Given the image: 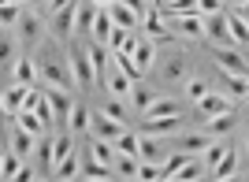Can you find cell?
<instances>
[{
	"mask_svg": "<svg viewBox=\"0 0 249 182\" xmlns=\"http://www.w3.org/2000/svg\"><path fill=\"white\" fill-rule=\"evenodd\" d=\"M37 74L41 86H56V90H74V71H71V52L60 49V37H45L37 49Z\"/></svg>",
	"mask_w": 249,
	"mask_h": 182,
	"instance_id": "cell-1",
	"label": "cell"
},
{
	"mask_svg": "<svg viewBox=\"0 0 249 182\" xmlns=\"http://www.w3.org/2000/svg\"><path fill=\"white\" fill-rule=\"evenodd\" d=\"M67 52H71V71H74L78 90H93L97 86V71H93V60H89V41L74 37L71 45H67Z\"/></svg>",
	"mask_w": 249,
	"mask_h": 182,
	"instance_id": "cell-2",
	"label": "cell"
},
{
	"mask_svg": "<svg viewBox=\"0 0 249 182\" xmlns=\"http://www.w3.org/2000/svg\"><path fill=\"white\" fill-rule=\"evenodd\" d=\"M205 41H212V49H227V45H234V37H231V22H227V8L216 11V15H205Z\"/></svg>",
	"mask_w": 249,
	"mask_h": 182,
	"instance_id": "cell-3",
	"label": "cell"
},
{
	"mask_svg": "<svg viewBox=\"0 0 249 182\" xmlns=\"http://www.w3.org/2000/svg\"><path fill=\"white\" fill-rule=\"evenodd\" d=\"M126 130H130V127H126V123H119V119H112V115H108L104 108H97V111H93V119H89V134H93V138L119 142Z\"/></svg>",
	"mask_w": 249,
	"mask_h": 182,
	"instance_id": "cell-4",
	"label": "cell"
},
{
	"mask_svg": "<svg viewBox=\"0 0 249 182\" xmlns=\"http://www.w3.org/2000/svg\"><path fill=\"white\" fill-rule=\"evenodd\" d=\"M74 19H78V0L63 4L60 11H52V15H49V30H52V37L67 41V37L74 34Z\"/></svg>",
	"mask_w": 249,
	"mask_h": 182,
	"instance_id": "cell-5",
	"label": "cell"
},
{
	"mask_svg": "<svg viewBox=\"0 0 249 182\" xmlns=\"http://www.w3.org/2000/svg\"><path fill=\"white\" fill-rule=\"evenodd\" d=\"M4 145H8V149H15L22 160H26V156L37 149V134H30L26 127H19L15 119H8V142H4Z\"/></svg>",
	"mask_w": 249,
	"mask_h": 182,
	"instance_id": "cell-6",
	"label": "cell"
},
{
	"mask_svg": "<svg viewBox=\"0 0 249 182\" xmlns=\"http://www.w3.org/2000/svg\"><path fill=\"white\" fill-rule=\"evenodd\" d=\"M216 63H219V71H231V74H242V78H249V60H246V52H238V45L216 49Z\"/></svg>",
	"mask_w": 249,
	"mask_h": 182,
	"instance_id": "cell-7",
	"label": "cell"
},
{
	"mask_svg": "<svg viewBox=\"0 0 249 182\" xmlns=\"http://www.w3.org/2000/svg\"><path fill=\"white\" fill-rule=\"evenodd\" d=\"M167 26L178 34V37H205V15L194 11V15H171Z\"/></svg>",
	"mask_w": 249,
	"mask_h": 182,
	"instance_id": "cell-8",
	"label": "cell"
},
{
	"mask_svg": "<svg viewBox=\"0 0 249 182\" xmlns=\"http://www.w3.org/2000/svg\"><path fill=\"white\" fill-rule=\"evenodd\" d=\"M26 97H30V86L11 82L8 90H4V97H0V104H4V119H15V115L26 108Z\"/></svg>",
	"mask_w": 249,
	"mask_h": 182,
	"instance_id": "cell-9",
	"label": "cell"
},
{
	"mask_svg": "<svg viewBox=\"0 0 249 182\" xmlns=\"http://www.w3.org/2000/svg\"><path fill=\"white\" fill-rule=\"evenodd\" d=\"M49 22V19H45ZM45 22L37 11H22V19H19V37L26 41V45H41L45 41Z\"/></svg>",
	"mask_w": 249,
	"mask_h": 182,
	"instance_id": "cell-10",
	"label": "cell"
},
{
	"mask_svg": "<svg viewBox=\"0 0 249 182\" xmlns=\"http://www.w3.org/2000/svg\"><path fill=\"white\" fill-rule=\"evenodd\" d=\"M216 142V134H208V130H178V138H175V145L171 149H182V152H205L208 145Z\"/></svg>",
	"mask_w": 249,
	"mask_h": 182,
	"instance_id": "cell-11",
	"label": "cell"
},
{
	"mask_svg": "<svg viewBox=\"0 0 249 182\" xmlns=\"http://www.w3.org/2000/svg\"><path fill=\"white\" fill-rule=\"evenodd\" d=\"M104 90L112 93V97H119V101H130V97H134V78H130V74H123V71L112 63V71H108V78H104Z\"/></svg>",
	"mask_w": 249,
	"mask_h": 182,
	"instance_id": "cell-12",
	"label": "cell"
},
{
	"mask_svg": "<svg viewBox=\"0 0 249 182\" xmlns=\"http://www.w3.org/2000/svg\"><path fill=\"white\" fill-rule=\"evenodd\" d=\"M142 130L145 134H178L182 130V111L178 115H145V123H142Z\"/></svg>",
	"mask_w": 249,
	"mask_h": 182,
	"instance_id": "cell-13",
	"label": "cell"
},
{
	"mask_svg": "<svg viewBox=\"0 0 249 182\" xmlns=\"http://www.w3.org/2000/svg\"><path fill=\"white\" fill-rule=\"evenodd\" d=\"M108 15H112L115 26H126V30H138V26L145 22L134 8H130V4H123V0H112V4H108Z\"/></svg>",
	"mask_w": 249,
	"mask_h": 182,
	"instance_id": "cell-14",
	"label": "cell"
},
{
	"mask_svg": "<svg viewBox=\"0 0 249 182\" xmlns=\"http://www.w3.org/2000/svg\"><path fill=\"white\" fill-rule=\"evenodd\" d=\"M78 179H115V171L108 167V164H101L89 152V145H86V156H82V167H78Z\"/></svg>",
	"mask_w": 249,
	"mask_h": 182,
	"instance_id": "cell-15",
	"label": "cell"
},
{
	"mask_svg": "<svg viewBox=\"0 0 249 182\" xmlns=\"http://www.w3.org/2000/svg\"><path fill=\"white\" fill-rule=\"evenodd\" d=\"M138 167H142V156H134V152H115V160H112L115 179H138Z\"/></svg>",
	"mask_w": 249,
	"mask_h": 182,
	"instance_id": "cell-16",
	"label": "cell"
},
{
	"mask_svg": "<svg viewBox=\"0 0 249 182\" xmlns=\"http://www.w3.org/2000/svg\"><path fill=\"white\" fill-rule=\"evenodd\" d=\"M52 142H56V134L37 138V171H41V179H52Z\"/></svg>",
	"mask_w": 249,
	"mask_h": 182,
	"instance_id": "cell-17",
	"label": "cell"
},
{
	"mask_svg": "<svg viewBox=\"0 0 249 182\" xmlns=\"http://www.w3.org/2000/svg\"><path fill=\"white\" fill-rule=\"evenodd\" d=\"M197 108L205 111V115H223V111H234V104H231V97H223V93H205L197 101Z\"/></svg>",
	"mask_w": 249,
	"mask_h": 182,
	"instance_id": "cell-18",
	"label": "cell"
},
{
	"mask_svg": "<svg viewBox=\"0 0 249 182\" xmlns=\"http://www.w3.org/2000/svg\"><path fill=\"white\" fill-rule=\"evenodd\" d=\"M15 123H19V127H26L30 134H37V138H41V134H52V130H49V123H45L34 108H22L19 115H15Z\"/></svg>",
	"mask_w": 249,
	"mask_h": 182,
	"instance_id": "cell-19",
	"label": "cell"
},
{
	"mask_svg": "<svg viewBox=\"0 0 249 182\" xmlns=\"http://www.w3.org/2000/svg\"><path fill=\"white\" fill-rule=\"evenodd\" d=\"M112 30H115L112 15H108V8H101V15H97V22H93V34H89V41H97V45H108V41H112Z\"/></svg>",
	"mask_w": 249,
	"mask_h": 182,
	"instance_id": "cell-20",
	"label": "cell"
},
{
	"mask_svg": "<svg viewBox=\"0 0 249 182\" xmlns=\"http://www.w3.org/2000/svg\"><path fill=\"white\" fill-rule=\"evenodd\" d=\"M164 11H160V8H149V15H145V22H142V26H145V34H149V37H153V41H160V37H171V34H167L164 30Z\"/></svg>",
	"mask_w": 249,
	"mask_h": 182,
	"instance_id": "cell-21",
	"label": "cell"
},
{
	"mask_svg": "<svg viewBox=\"0 0 249 182\" xmlns=\"http://www.w3.org/2000/svg\"><path fill=\"white\" fill-rule=\"evenodd\" d=\"M101 108L108 111L112 119H119V123H126V127H130V108H134V104H130V101H119V97H112V93H108Z\"/></svg>",
	"mask_w": 249,
	"mask_h": 182,
	"instance_id": "cell-22",
	"label": "cell"
},
{
	"mask_svg": "<svg viewBox=\"0 0 249 182\" xmlns=\"http://www.w3.org/2000/svg\"><path fill=\"white\" fill-rule=\"evenodd\" d=\"M130 56H134V63H138V67H142V74H145V71H153V63H156V45H153V37H142V45H138V49L134 52H130Z\"/></svg>",
	"mask_w": 249,
	"mask_h": 182,
	"instance_id": "cell-23",
	"label": "cell"
},
{
	"mask_svg": "<svg viewBox=\"0 0 249 182\" xmlns=\"http://www.w3.org/2000/svg\"><path fill=\"white\" fill-rule=\"evenodd\" d=\"M227 22H231V37H234V45H246V49H249V22L242 19L234 8H227Z\"/></svg>",
	"mask_w": 249,
	"mask_h": 182,
	"instance_id": "cell-24",
	"label": "cell"
},
{
	"mask_svg": "<svg viewBox=\"0 0 249 182\" xmlns=\"http://www.w3.org/2000/svg\"><path fill=\"white\" fill-rule=\"evenodd\" d=\"M19 171H22V156L15 149H8V145H4V156H0V175H4V179H19Z\"/></svg>",
	"mask_w": 249,
	"mask_h": 182,
	"instance_id": "cell-25",
	"label": "cell"
},
{
	"mask_svg": "<svg viewBox=\"0 0 249 182\" xmlns=\"http://www.w3.org/2000/svg\"><path fill=\"white\" fill-rule=\"evenodd\" d=\"M71 152H74V138L71 134H56V142H52V171H56V164H63Z\"/></svg>",
	"mask_w": 249,
	"mask_h": 182,
	"instance_id": "cell-26",
	"label": "cell"
},
{
	"mask_svg": "<svg viewBox=\"0 0 249 182\" xmlns=\"http://www.w3.org/2000/svg\"><path fill=\"white\" fill-rule=\"evenodd\" d=\"M234 130V111H223V115H208V134L216 138H227Z\"/></svg>",
	"mask_w": 249,
	"mask_h": 182,
	"instance_id": "cell-27",
	"label": "cell"
},
{
	"mask_svg": "<svg viewBox=\"0 0 249 182\" xmlns=\"http://www.w3.org/2000/svg\"><path fill=\"white\" fill-rule=\"evenodd\" d=\"M156 101V90H149V86H142V82H134V97H130V104H134V111H142L145 115L149 108H153Z\"/></svg>",
	"mask_w": 249,
	"mask_h": 182,
	"instance_id": "cell-28",
	"label": "cell"
},
{
	"mask_svg": "<svg viewBox=\"0 0 249 182\" xmlns=\"http://www.w3.org/2000/svg\"><path fill=\"white\" fill-rule=\"evenodd\" d=\"M219 74H223V90H227V97H249V78L231 74V71H219Z\"/></svg>",
	"mask_w": 249,
	"mask_h": 182,
	"instance_id": "cell-29",
	"label": "cell"
},
{
	"mask_svg": "<svg viewBox=\"0 0 249 182\" xmlns=\"http://www.w3.org/2000/svg\"><path fill=\"white\" fill-rule=\"evenodd\" d=\"M234 171H238V149L231 145V149L223 152V160H219L216 167H212V175H216V179H231Z\"/></svg>",
	"mask_w": 249,
	"mask_h": 182,
	"instance_id": "cell-30",
	"label": "cell"
},
{
	"mask_svg": "<svg viewBox=\"0 0 249 182\" xmlns=\"http://www.w3.org/2000/svg\"><path fill=\"white\" fill-rule=\"evenodd\" d=\"M89 152H93L97 160L101 164H108V167H112V160H115V142H108V138H93V142H89Z\"/></svg>",
	"mask_w": 249,
	"mask_h": 182,
	"instance_id": "cell-31",
	"label": "cell"
},
{
	"mask_svg": "<svg viewBox=\"0 0 249 182\" xmlns=\"http://www.w3.org/2000/svg\"><path fill=\"white\" fill-rule=\"evenodd\" d=\"M227 149H231V142H227V138H216V142H212L205 152H201V160H205V167H208V171H212V167H216V164L223 160V152H227Z\"/></svg>",
	"mask_w": 249,
	"mask_h": 182,
	"instance_id": "cell-32",
	"label": "cell"
},
{
	"mask_svg": "<svg viewBox=\"0 0 249 182\" xmlns=\"http://www.w3.org/2000/svg\"><path fill=\"white\" fill-rule=\"evenodd\" d=\"M15 82H22V86H37V82H41L37 63H34V60H19V63H15Z\"/></svg>",
	"mask_w": 249,
	"mask_h": 182,
	"instance_id": "cell-33",
	"label": "cell"
},
{
	"mask_svg": "<svg viewBox=\"0 0 249 182\" xmlns=\"http://www.w3.org/2000/svg\"><path fill=\"white\" fill-rule=\"evenodd\" d=\"M78 167H82V156H78V149L67 156L63 164H56V171H52V179H71V175H78Z\"/></svg>",
	"mask_w": 249,
	"mask_h": 182,
	"instance_id": "cell-34",
	"label": "cell"
},
{
	"mask_svg": "<svg viewBox=\"0 0 249 182\" xmlns=\"http://www.w3.org/2000/svg\"><path fill=\"white\" fill-rule=\"evenodd\" d=\"M89 119H93V111H89V108H82V104H74L71 123H67V127H71L74 134H82V130H89Z\"/></svg>",
	"mask_w": 249,
	"mask_h": 182,
	"instance_id": "cell-35",
	"label": "cell"
},
{
	"mask_svg": "<svg viewBox=\"0 0 249 182\" xmlns=\"http://www.w3.org/2000/svg\"><path fill=\"white\" fill-rule=\"evenodd\" d=\"M205 171H208V167H205V160H201V156H190V160L182 164V171H178L175 179H201Z\"/></svg>",
	"mask_w": 249,
	"mask_h": 182,
	"instance_id": "cell-36",
	"label": "cell"
},
{
	"mask_svg": "<svg viewBox=\"0 0 249 182\" xmlns=\"http://www.w3.org/2000/svg\"><path fill=\"white\" fill-rule=\"evenodd\" d=\"M115 149L119 152H134V156H142V134H134V130H126L119 142H115Z\"/></svg>",
	"mask_w": 249,
	"mask_h": 182,
	"instance_id": "cell-37",
	"label": "cell"
},
{
	"mask_svg": "<svg viewBox=\"0 0 249 182\" xmlns=\"http://www.w3.org/2000/svg\"><path fill=\"white\" fill-rule=\"evenodd\" d=\"M145 115H178V104H175V101H167V97H156L153 108H149Z\"/></svg>",
	"mask_w": 249,
	"mask_h": 182,
	"instance_id": "cell-38",
	"label": "cell"
},
{
	"mask_svg": "<svg viewBox=\"0 0 249 182\" xmlns=\"http://www.w3.org/2000/svg\"><path fill=\"white\" fill-rule=\"evenodd\" d=\"M19 19H22L19 4H4V8H0V22H4V30H11V26H19Z\"/></svg>",
	"mask_w": 249,
	"mask_h": 182,
	"instance_id": "cell-39",
	"label": "cell"
},
{
	"mask_svg": "<svg viewBox=\"0 0 249 182\" xmlns=\"http://www.w3.org/2000/svg\"><path fill=\"white\" fill-rule=\"evenodd\" d=\"M186 93H190V101H201L205 93H212V86H208L205 78H190L186 82Z\"/></svg>",
	"mask_w": 249,
	"mask_h": 182,
	"instance_id": "cell-40",
	"label": "cell"
},
{
	"mask_svg": "<svg viewBox=\"0 0 249 182\" xmlns=\"http://www.w3.org/2000/svg\"><path fill=\"white\" fill-rule=\"evenodd\" d=\"M164 74L167 78H182V74H186V60H182V56H171V60L164 63Z\"/></svg>",
	"mask_w": 249,
	"mask_h": 182,
	"instance_id": "cell-41",
	"label": "cell"
},
{
	"mask_svg": "<svg viewBox=\"0 0 249 182\" xmlns=\"http://www.w3.org/2000/svg\"><path fill=\"white\" fill-rule=\"evenodd\" d=\"M227 8V0H197V11L201 15H216V11Z\"/></svg>",
	"mask_w": 249,
	"mask_h": 182,
	"instance_id": "cell-42",
	"label": "cell"
},
{
	"mask_svg": "<svg viewBox=\"0 0 249 182\" xmlns=\"http://www.w3.org/2000/svg\"><path fill=\"white\" fill-rule=\"evenodd\" d=\"M234 11H238L242 19H246V22H249V0H246V4H238V8H234Z\"/></svg>",
	"mask_w": 249,
	"mask_h": 182,
	"instance_id": "cell-43",
	"label": "cell"
},
{
	"mask_svg": "<svg viewBox=\"0 0 249 182\" xmlns=\"http://www.w3.org/2000/svg\"><path fill=\"white\" fill-rule=\"evenodd\" d=\"M26 4H34V8H45V11H49V0H26Z\"/></svg>",
	"mask_w": 249,
	"mask_h": 182,
	"instance_id": "cell-44",
	"label": "cell"
},
{
	"mask_svg": "<svg viewBox=\"0 0 249 182\" xmlns=\"http://www.w3.org/2000/svg\"><path fill=\"white\" fill-rule=\"evenodd\" d=\"M227 4H231V8H238V4H246V0H227Z\"/></svg>",
	"mask_w": 249,
	"mask_h": 182,
	"instance_id": "cell-45",
	"label": "cell"
},
{
	"mask_svg": "<svg viewBox=\"0 0 249 182\" xmlns=\"http://www.w3.org/2000/svg\"><path fill=\"white\" fill-rule=\"evenodd\" d=\"M97 4H101V8H108V4H112V0H97Z\"/></svg>",
	"mask_w": 249,
	"mask_h": 182,
	"instance_id": "cell-46",
	"label": "cell"
},
{
	"mask_svg": "<svg viewBox=\"0 0 249 182\" xmlns=\"http://www.w3.org/2000/svg\"><path fill=\"white\" fill-rule=\"evenodd\" d=\"M145 4H149V8H156V4H160V0H145Z\"/></svg>",
	"mask_w": 249,
	"mask_h": 182,
	"instance_id": "cell-47",
	"label": "cell"
},
{
	"mask_svg": "<svg viewBox=\"0 0 249 182\" xmlns=\"http://www.w3.org/2000/svg\"><path fill=\"white\" fill-rule=\"evenodd\" d=\"M4 4H22V0H4Z\"/></svg>",
	"mask_w": 249,
	"mask_h": 182,
	"instance_id": "cell-48",
	"label": "cell"
},
{
	"mask_svg": "<svg viewBox=\"0 0 249 182\" xmlns=\"http://www.w3.org/2000/svg\"><path fill=\"white\" fill-rule=\"evenodd\" d=\"M246 149H249V134H246Z\"/></svg>",
	"mask_w": 249,
	"mask_h": 182,
	"instance_id": "cell-49",
	"label": "cell"
},
{
	"mask_svg": "<svg viewBox=\"0 0 249 182\" xmlns=\"http://www.w3.org/2000/svg\"><path fill=\"white\" fill-rule=\"evenodd\" d=\"M246 60H249V52H246Z\"/></svg>",
	"mask_w": 249,
	"mask_h": 182,
	"instance_id": "cell-50",
	"label": "cell"
}]
</instances>
